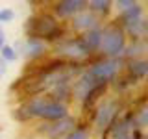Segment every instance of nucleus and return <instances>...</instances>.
Returning a JSON list of instances; mask_svg holds the SVG:
<instances>
[{"mask_svg":"<svg viewBox=\"0 0 148 139\" xmlns=\"http://www.w3.org/2000/svg\"><path fill=\"white\" fill-rule=\"evenodd\" d=\"M74 126H76V120L67 115L52 124H46V136L48 139H65L74 130Z\"/></svg>","mask_w":148,"mask_h":139,"instance_id":"nucleus-5","label":"nucleus"},{"mask_svg":"<svg viewBox=\"0 0 148 139\" xmlns=\"http://www.w3.org/2000/svg\"><path fill=\"white\" fill-rule=\"evenodd\" d=\"M15 19L13 9H0V22H11Z\"/></svg>","mask_w":148,"mask_h":139,"instance_id":"nucleus-21","label":"nucleus"},{"mask_svg":"<svg viewBox=\"0 0 148 139\" xmlns=\"http://www.w3.org/2000/svg\"><path fill=\"white\" fill-rule=\"evenodd\" d=\"M124 30L133 37V41H139L146 34V22L143 21V19H137V21H133V22H130V24L124 26Z\"/></svg>","mask_w":148,"mask_h":139,"instance_id":"nucleus-14","label":"nucleus"},{"mask_svg":"<svg viewBox=\"0 0 148 139\" xmlns=\"http://www.w3.org/2000/svg\"><path fill=\"white\" fill-rule=\"evenodd\" d=\"M119 65L120 61L117 58H109V59H102L91 65V69H87V72L91 74V78L96 83H108L109 80H113L119 72Z\"/></svg>","mask_w":148,"mask_h":139,"instance_id":"nucleus-3","label":"nucleus"},{"mask_svg":"<svg viewBox=\"0 0 148 139\" xmlns=\"http://www.w3.org/2000/svg\"><path fill=\"white\" fill-rule=\"evenodd\" d=\"M58 54L63 56V58H69V59H82L85 58L87 52L85 48L82 46V41L80 37L78 39H65L58 45Z\"/></svg>","mask_w":148,"mask_h":139,"instance_id":"nucleus-6","label":"nucleus"},{"mask_svg":"<svg viewBox=\"0 0 148 139\" xmlns=\"http://www.w3.org/2000/svg\"><path fill=\"white\" fill-rule=\"evenodd\" d=\"M133 4H135L133 0H119V2H117V8L122 9V11H126V9H130Z\"/></svg>","mask_w":148,"mask_h":139,"instance_id":"nucleus-22","label":"nucleus"},{"mask_svg":"<svg viewBox=\"0 0 148 139\" xmlns=\"http://www.w3.org/2000/svg\"><path fill=\"white\" fill-rule=\"evenodd\" d=\"M137 19H143V6L141 4H133L130 9H126V11H122V15H120V19H117V24L120 22L122 26H126L130 24V22H133V21H137Z\"/></svg>","mask_w":148,"mask_h":139,"instance_id":"nucleus-12","label":"nucleus"},{"mask_svg":"<svg viewBox=\"0 0 148 139\" xmlns=\"http://www.w3.org/2000/svg\"><path fill=\"white\" fill-rule=\"evenodd\" d=\"M100 39H102V30H100V28H92V30L85 32V34L80 37L82 46L85 48L87 56L92 54L95 50H98V48H100Z\"/></svg>","mask_w":148,"mask_h":139,"instance_id":"nucleus-8","label":"nucleus"},{"mask_svg":"<svg viewBox=\"0 0 148 139\" xmlns=\"http://www.w3.org/2000/svg\"><path fill=\"white\" fill-rule=\"evenodd\" d=\"M58 26H59L58 21H56L52 15H48V13H39V15H34V17L28 19L24 30H26L28 37H34V39L43 41L52 34Z\"/></svg>","mask_w":148,"mask_h":139,"instance_id":"nucleus-2","label":"nucleus"},{"mask_svg":"<svg viewBox=\"0 0 148 139\" xmlns=\"http://www.w3.org/2000/svg\"><path fill=\"white\" fill-rule=\"evenodd\" d=\"M135 78L133 76H120V78H117V80H115V89L117 91H126V89H130V87L132 85H135Z\"/></svg>","mask_w":148,"mask_h":139,"instance_id":"nucleus-16","label":"nucleus"},{"mask_svg":"<svg viewBox=\"0 0 148 139\" xmlns=\"http://www.w3.org/2000/svg\"><path fill=\"white\" fill-rule=\"evenodd\" d=\"M128 74L135 80H141L148 74V61L146 59H133L128 63Z\"/></svg>","mask_w":148,"mask_h":139,"instance_id":"nucleus-10","label":"nucleus"},{"mask_svg":"<svg viewBox=\"0 0 148 139\" xmlns=\"http://www.w3.org/2000/svg\"><path fill=\"white\" fill-rule=\"evenodd\" d=\"M26 56L30 59H37L45 54V43L41 39H34V37H28L26 41Z\"/></svg>","mask_w":148,"mask_h":139,"instance_id":"nucleus-13","label":"nucleus"},{"mask_svg":"<svg viewBox=\"0 0 148 139\" xmlns=\"http://www.w3.org/2000/svg\"><path fill=\"white\" fill-rule=\"evenodd\" d=\"M63 35H65V28L63 26H58L45 41H50V43H54V41H63Z\"/></svg>","mask_w":148,"mask_h":139,"instance_id":"nucleus-19","label":"nucleus"},{"mask_svg":"<svg viewBox=\"0 0 148 139\" xmlns=\"http://www.w3.org/2000/svg\"><path fill=\"white\" fill-rule=\"evenodd\" d=\"M0 58H2L4 61H15V59H17L15 48H13V46H9V45H4L2 48H0Z\"/></svg>","mask_w":148,"mask_h":139,"instance_id":"nucleus-18","label":"nucleus"},{"mask_svg":"<svg viewBox=\"0 0 148 139\" xmlns=\"http://www.w3.org/2000/svg\"><path fill=\"white\" fill-rule=\"evenodd\" d=\"M145 50H146V43H145V39H139V41H133L132 45H130V48L128 50H124V54L128 56V58H135V56L139 54H145Z\"/></svg>","mask_w":148,"mask_h":139,"instance_id":"nucleus-15","label":"nucleus"},{"mask_svg":"<svg viewBox=\"0 0 148 139\" xmlns=\"http://www.w3.org/2000/svg\"><path fill=\"white\" fill-rule=\"evenodd\" d=\"M72 26H74V30L89 32L92 28H98V21H96V17L92 15L91 11H80L78 15H74Z\"/></svg>","mask_w":148,"mask_h":139,"instance_id":"nucleus-9","label":"nucleus"},{"mask_svg":"<svg viewBox=\"0 0 148 139\" xmlns=\"http://www.w3.org/2000/svg\"><path fill=\"white\" fill-rule=\"evenodd\" d=\"M146 120H148V111H146V108H143L139 111V126H145Z\"/></svg>","mask_w":148,"mask_h":139,"instance_id":"nucleus-23","label":"nucleus"},{"mask_svg":"<svg viewBox=\"0 0 148 139\" xmlns=\"http://www.w3.org/2000/svg\"><path fill=\"white\" fill-rule=\"evenodd\" d=\"M4 41H6V34H4V30H2V28H0V48H2V46L6 45V43H4Z\"/></svg>","mask_w":148,"mask_h":139,"instance_id":"nucleus-24","label":"nucleus"},{"mask_svg":"<svg viewBox=\"0 0 148 139\" xmlns=\"http://www.w3.org/2000/svg\"><path fill=\"white\" fill-rule=\"evenodd\" d=\"M65 139H87V130L83 128V126H80V128H74L71 133H69Z\"/></svg>","mask_w":148,"mask_h":139,"instance_id":"nucleus-20","label":"nucleus"},{"mask_svg":"<svg viewBox=\"0 0 148 139\" xmlns=\"http://www.w3.org/2000/svg\"><path fill=\"white\" fill-rule=\"evenodd\" d=\"M119 115V102L117 100H108L100 106V109L96 111V128L98 130H109V126L113 124V120Z\"/></svg>","mask_w":148,"mask_h":139,"instance_id":"nucleus-4","label":"nucleus"},{"mask_svg":"<svg viewBox=\"0 0 148 139\" xmlns=\"http://www.w3.org/2000/svg\"><path fill=\"white\" fill-rule=\"evenodd\" d=\"M4 74H6V63L0 61V76H4Z\"/></svg>","mask_w":148,"mask_h":139,"instance_id":"nucleus-25","label":"nucleus"},{"mask_svg":"<svg viewBox=\"0 0 148 139\" xmlns=\"http://www.w3.org/2000/svg\"><path fill=\"white\" fill-rule=\"evenodd\" d=\"M100 50L108 58H119L126 50V34L119 24H111L106 30H102Z\"/></svg>","mask_w":148,"mask_h":139,"instance_id":"nucleus-1","label":"nucleus"},{"mask_svg":"<svg viewBox=\"0 0 148 139\" xmlns=\"http://www.w3.org/2000/svg\"><path fill=\"white\" fill-rule=\"evenodd\" d=\"M115 139H132V137H130V133H128V136H122V137H115Z\"/></svg>","mask_w":148,"mask_h":139,"instance_id":"nucleus-26","label":"nucleus"},{"mask_svg":"<svg viewBox=\"0 0 148 139\" xmlns=\"http://www.w3.org/2000/svg\"><path fill=\"white\" fill-rule=\"evenodd\" d=\"M104 139H106V137H104Z\"/></svg>","mask_w":148,"mask_h":139,"instance_id":"nucleus-27","label":"nucleus"},{"mask_svg":"<svg viewBox=\"0 0 148 139\" xmlns=\"http://www.w3.org/2000/svg\"><path fill=\"white\" fill-rule=\"evenodd\" d=\"M89 8H91V13L92 11H96V13H108L109 9H111V2H109V0H91Z\"/></svg>","mask_w":148,"mask_h":139,"instance_id":"nucleus-17","label":"nucleus"},{"mask_svg":"<svg viewBox=\"0 0 148 139\" xmlns=\"http://www.w3.org/2000/svg\"><path fill=\"white\" fill-rule=\"evenodd\" d=\"M106 89H108V83H96L95 87H92V89H89L87 91V95L83 96V109H87V108H91L92 104H95L96 100L100 98L102 95H104L106 93Z\"/></svg>","mask_w":148,"mask_h":139,"instance_id":"nucleus-11","label":"nucleus"},{"mask_svg":"<svg viewBox=\"0 0 148 139\" xmlns=\"http://www.w3.org/2000/svg\"><path fill=\"white\" fill-rule=\"evenodd\" d=\"M85 6L87 2H83V0H61V2L54 4V11L59 17H74L80 11H83Z\"/></svg>","mask_w":148,"mask_h":139,"instance_id":"nucleus-7","label":"nucleus"}]
</instances>
